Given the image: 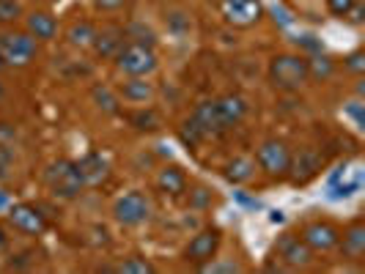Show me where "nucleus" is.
<instances>
[{
	"instance_id": "obj_33",
	"label": "nucleus",
	"mask_w": 365,
	"mask_h": 274,
	"mask_svg": "<svg viewBox=\"0 0 365 274\" xmlns=\"http://www.w3.org/2000/svg\"><path fill=\"white\" fill-rule=\"evenodd\" d=\"M237 201H239V203H245V206H250V209H258V206H261L258 201H250V198H245L242 192H237Z\"/></svg>"
},
{
	"instance_id": "obj_15",
	"label": "nucleus",
	"mask_w": 365,
	"mask_h": 274,
	"mask_svg": "<svg viewBox=\"0 0 365 274\" xmlns=\"http://www.w3.org/2000/svg\"><path fill=\"white\" fill-rule=\"evenodd\" d=\"M124 41H127V31L124 28H118V25H105V28H96V36L91 41V50L99 58H105V60H113L115 53L124 47Z\"/></svg>"
},
{
	"instance_id": "obj_13",
	"label": "nucleus",
	"mask_w": 365,
	"mask_h": 274,
	"mask_svg": "<svg viewBox=\"0 0 365 274\" xmlns=\"http://www.w3.org/2000/svg\"><path fill=\"white\" fill-rule=\"evenodd\" d=\"M190 121L195 124V129L201 132L203 137H217V135H225V132H228V124L220 118L215 99H212V102H201V105L195 107Z\"/></svg>"
},
{
	"instance_id": "obj_4",
	"label": "nucleus",
	"mask_w": 365,
	"mask_h": 274,
	"mask_svg": "<svg viewBox=\"0 0 365 274\" xmlns=\"http://www.w3.org/2000/svg\"><path fill=\"white\" fill-rule=\"evenodd\" d=\"M44 184L58 201H74L86 189L83 176L77 170V162H72V159H55L44 170Z\"/></svg>"
},
{
	"instance_id": "obj_18",
	"label": "nucleus",
	"mask_w": 365,
	"mask_h": 274,
	"mask_svg": "<svg viewBox=\"0 0 365 274\" xmlns=\"http://www.w3.org/2000/svg\"><path fill=\"white\" fill-rule=\"evenodd\" d=\"M215 105H217L220 118L228 124V129H234L247 115V99L239 96V93H225V96L215 99Z\"/></svg>"
},
{
	"instance_id": "obj_36",
	"label": "nucleus",
	"mask_w": 365,
	"mask_h": 274,
	"mask_svg": "<svg viewBox=\"0 0 365 274\" xmlns=\"http://www.w3.org/2000/svg\"><path fill=\"white\" fill-rule=\"evenodd\" d=\"M3 93H6V91H3V83H0V99H3Z\"/></svg>"
},
{
	"instance_id": "obj_28",
	"label": "nucleus",
	"mask_w": 365,
	"mask_h": 274,
	"mask_svg": "<svg viewBox=\"0 0 365 274\" xmlns=\"http://www.w3.org/2000/svg\"><path fill=\"white\" fill-rule=\"evenodd\" d=\"M354 3H357V0H327V9H329V14H335V17H346L349 9H351Z\"/></svg>"
},
{
	"instance_id": "obj_7",
	"label": "nucleus",
	"mask_w": 365,
	"mask_h": 274,
	"mask_svg": "<svg viewBox=\"0 0 365 274\" xmlns=\"http://www.w3.org/2000/svg\"><path fill=\"white\" fill-rule=\"evenodd\" d=\"M6 219L22 236H41L47 231V225H50L47 214L38 206H34V203H14V206H9Z\"/></svg>"
},
{
	"instance_id": "obj_27",
	"label": "nucleus",
	"mask_w": 365,
	"mask_h": 274,
	"mask_svg": "<svg viewBox=\"0 0 365 274\" xmlns=\"http://www.w3.org/2000/svg\"><path fill=\"white\" fill-rule=\"evenodd\" d=\"M344 66H346L351 74H363L365 72V53L363 50H354L344 58Z\"/></svg>"
},
{
	"instance_id": "obj_19",
	"label": "nucleus",
	"mask_w": 365,
	"mask_h": 274,
	"mask_svg": "<svg viewBox=\"0 0 365 274\" xmlns=\"http://www.w3.org/2000/svg\"><path fill=\"white\" fill-rule=\"evenodd\" d=\"M118 96L129 105H146V102L154 99V85L148 83L146 77H127L118 85Z\"/></svg>"
},
{
	"instance_id": "obj_31",
	"label": "nucleus",
	"mask_w": 365,
	"mask_h": 274,
	"mask_svg": "<svg viewBox=\"0 0 365 274\" xmlns=\"http://www.w3.org/2000/svg\"><path fill=\"white\" fill-rule=\"evenodd\" d=\"M132 124H138V129H157V118H154V112L148 110V112H138V115L132 118Z\"/></svg>"
},
{
	"instance_id": "obj_20",
	"label": "nucleus",
	"mask_w": 365,
	"mask_h": 274,
	"mask_svg": "<svg viewBox=\"0 0 365 274\" xmlns=\"http://www.w3.org/2000/svg\"><path fill=\"white\" fill-rule=\"evenodd\" d=\"M157 189H160L163 195H170V198L184 195V192H187V176H184L182 167H176V164L160 167V173H157Z\"/></svg>"
},
{
	"instance_id": "obj_23",
	"label": "nucleus",
	"mask_w": 365,
	"mask_h": 274,
	"mask_svg": "<svg viewBox=\"0 0 365 274\" xmlns=\"http://www.w3.org/2000/svg\"><path fill=\"white\" fill-rule=\"evenodd\" d=\"M93 102L99 105V107L105 110L108 115H118V96L110 91V88H105V85H96L93 88Z\"/></svg>"
},
{
	"instance_id": "obj_34",
	"label": "nucleus",
	"mask_w": 365,
	"mask_h": 274,
	"mask_svg": "<svg viewBox=\"0 0 365 274\" xmlns=\"http://www.w3.org/2000/svg\"><path fill=\"white\" fill-rule=\"evenodd\" d=\"M6 247H9V236H6V231L0 228V258H3V253H6Z\"/></svg>"
},
{
	"instance_id": "obj_10",
	"label": "nucleus",
	"mask_w": 365,
	"mask_h": 274,
	"mask_svg": "<svg viewBox=\"0 0 365 274\" xmlns=\"http://www.w3.org/2000/svg\"><path fill=\"white\" fill-rule=\"evenodd\" d=\"M220 11L225 22L234 28H253L264 17V3L261 0H222Z\"/></svg>"
},
{
	"instance_id": "obj_21",
	"label": "nucleus",
	"mask_w": 365,
	"mask_h": 274,
	"mask_svg": "<svg viewBox=\"0 0 365 274\" xmlns=\"http://www.w3.org/2000/svg\"><path fill=\"white\" fill-rule=\"evenodd\" d=\"M253 176H256V159H250V157H234L225 164V179L237 186L253 181Z\"/></svg>"
},
{
	"instance_id": "obj_35",
	"label": "nucleus",
	"mask_w": 365,
	"mask_h": 274,
	"mask_svg": "<svg viewBox=\"0 0 365 274\" xmlns=\"http://www.w3.org/2000/svg\"><path fill=\"white\" fill-rule=\"evenodd\" d=\"M269 219H272V222H283V211H272V217Z\"/></svg>"
},
{
	"instance_id": "obj_37",
	"label": "nucleus",
	"mask_w": 365,
	"mask_h": 274,
	"mask_svg": "<svg viewBox=\"0 0 365 274\" xmlns=\"http://www.w3.org/2000/svg\"><path fill=\"white\" fill-rule=\"evenodd\" d=\"M3 66H6V63H3V55H0V69H3Z\"/></svg>"
},
{
	"instance_id": "obj_12",
	"label": "nucleus",
	"mask_w": 365,
	"mask_h": 274,
	"mask_svg": "<svg viewBox=\"0 0 365 274\" xmlns=\"http://www.w3.org/2000/svg\"><path fill=\"white\" fill-rule=\"evenodd\" d=\"M322 154L319 151H313V148H302L297 157L292 154V164H289V176H292L294 184H308L311 179L319 176V170H322Z\"/></svg>"
},
{
	"instance_id": "obj_30",
	"label": "nucleus",
	"mask_w": 365,
	"mask_h": 274,
	"mask_svg": "<svg viewBox=\"0 0 365 274\" xmlns=\"http://www.w3.org/2000/svg\"><path fill=\"white\" fill-rule=\"evenodd\" d=\"M93 9L96 11H105V14H110V11H118V9H124L127 6V0H91Z\"/></svg>"
},
{
	"instance_id": "obj_38",
	"label": "nucleus",
	"mask_w": 365,
	"mask_h": 274,
	"mask_svg": "<svg viewBox=\"0 0 365 274\" xmlns=\"http://www.w3.org/2000/svg\"><path fill=\"white\" fill-rule=\"evenodd\" d=\"M50 3H58V0H50Z\"/></svg>"
},
{
	"instance_id": "obj_14",
	"label": "nucleus",
	"mask_w": 365,
	"mask_h": 274,
	"mask_svg": "<svg viewBox=\"0 0 365 274\" xmlns=\"http://www.w3.org/2000/svg\"><path fill=\"white\" fill-rule=\"evenodd\" d=\"M77 170H80L86 186H99V184L108 181L110 162L102 151H88L83 159H77Z\"/></svg>"
},
{
	"instance_id": "obj_26",
	"label": "nucleus",
	"mask_w": 365,
	"mask_h": 274,
	"mask_svg": "<svg viewBox=\"0 0 365 274\" xmlns=\"http://www.w3.org/2000/svg\"><path fill=\"white\" fill-rule=\"evenodd\" d=\"M308 72H311V77L324 80L332 74V60L329 58H313V60H308Z\"/></svg>"
},
{
	"instance_id": "obj_17",
	"label": "nucleus",
	"mask_w": 365,
	"mask_h": 274,
	"mask_svg": "<svg viewBox=\"0 0 365 274\" xmlns=\"http://www.w3.org/2000/svg\"><path fill=\"white\" fill-rule=\"evenodd\" d=\"M25 31L36 38V41H53L58 36V19L50 11L38 9V11L25 14Z\"/></svg>"
},
{
	"instance_id": "obj_1",
	"label": "nucleus",
	"mask_w": 365,
	"mask_h": 274,
	"mask_svg": "<svg viewBox=\"0 0 365 274\" xmlns=\"http://www.w3.org/2000/svg\"><path fill=\"white\" fill-rule=\"evenodd\" d=\"M269 80L277 91H299L308 80H311V72H308V58L297 53H280L269 60Z\"/></svg>"
},
{
	"instance_id": "obj_29",
	"label": "nucleus",
	"mask_w": 365,
	"mask_h": 274,
	"mask_svg": "<svg viewBox=\"0 0 365 274\" xmlns=\"http://www.w3.org/2000/svg\"><path fill=\"white\" fill-rule=\"evenodd\" d=\"M201 272H242V266L234 263V260H228V263H215V260H209V263H203Z\"/></svg>"
},
{
	"instance_id": "obj_6",
	"label": "nucleus",
	"mask_w": 365,
	"mask_h": 274,
	"mask_svg": "<svg viewBox=\"0 0 365 274\" xmlns=\"http://www.w3.org/2000/svg\"><path fill=\"white\" fill-rule=\"evenodd\" d=\"M258 167L269 176V179H286L289 176V164H292V151L283 140H264L256 151Z\"/></svg>"
},
{
	"instance_id": "obj_5",
	"label": "nucleus",
	"mask_w": 365,
	"mask_h": 274,
	"mask_svg": "<svg viewBox=\"0 0 365 274\" xmlns=\"http://www.w3.org/2000/svg\"><path fill=\"white\" fill-rule=\"evenodd\" d=\"M113 217L124 228H138V225H143L151 217V203H148L143 192L129 189V192H124L118 201L113 203Z\"/></svg>"
},
{
	"instance_id": "obj_32",
	"label": "nucleus",
	"mask_w": 365,
	"mask_h": 274,
	"mask_svg": "<svg viewBox=\"0 0 365 274\" xmlns=\"http://www.w3.org/2000/svg\"><path fill=\"white\" fill-rule=\"evenodd\" d=\"M346 112L351 115V118H354V127L363 129V105H360V102H349Z\"/></svg>"
},
{
	"instance_id": "obj_16",
	"label": "nucleus",
	"mask_w": 365,
	"mask_h": 274,
	"mask_svg": "<svg viewBox=\"0 0 365 274\" xmlns=\"http://www.w3.org/2000/svg\"><path fill=\"white\" fill-rule=\"evenodd\" d=\"M338 247H341V255L346 260H363L365 255V222L363 219H354L346 231L338 238Z\"/></svg>"
},
{
	"instance_id": "obj_25",
	"label": "nucleus",
	"mask_w": 365,
	"mask_h": 274,
	"mask_svg": "<svg viewBox=\"0 0 365 274\" xmlns=\"http://www.w3.org/2000/svg\"><path fill=\"white\" fill-rule=\"evenodd\" d=\"M115 272H121V274H151L154 272V266H151V260H146V258L132 255V258H127V260H121V263L115 266Z\"/></svg>"
},
{
	"instance_id": "obj_3",
	"label": "nucleus",
	"mask_w": 365,
	"mask_h": 274,
	"mask_svg": "<svg viewBox=\"0 0 365 274\" xmlns=\"http://www.w3.org/2000/svg\"><path fill=\"white\" fill-rule=\"evenodd\" d=\"M0 55H3V63L6 66H14V69H25L36 60L38 55V41L25 28H3L0 31Z\"/></svg>"
},
{
	"instance_id": "obj_2",
	"label": "nucleus",
	"mask_w": 365,
	"mask_h": 274,
	"mask_svg": "<svg viewBox=\"0 0 365 274\" xmlns=\"http://www.w3.org/2000/svg\"><path fill=\"white\" fill-rule=\"evenodd\" d=\"M113 66L121 77H148L157 72L160 58L154 53V47L140 44V41H124V47L115 53Z\"/></svg>"
},
{
	"instance_id": "obj_11",
	"label": "nucleus",
	"mask_w": 365,
	"mask_h": 274,
	"mask_svg": "<svg viewBox=\"0 0 365 274\" xmlns=\"http://www.w3.org/2000/svg\"><path fill=\"white\" fill-rule=\"evenodd\" d=\"M302 241L311 247L313 253H329L338 247V238H341V228L332 225L327 219H313L302 228Z\"/></svg>"
},
{
	"instance_id": "obj_8",
	"label": "nucleus",
	"mask_w": 365,
	"mask_h": 274,
	"mask_svg": "<svg viewBox=\"0 0 365 274\" xmlns=\"http://www.w3.org/2000/svg\"><path fill=\"white\" fill-rule=\"evenodd\" d=\"M220 244H222L220 228H203L201 233H195V236L190 238V244L184 247V260L201 269L203 263H209V260L217 258Z\"/></svg>"
},
{
	"instance_id": "obj_22",
	"label": "nucleus",
	"mask_w": 365,
	"mask_h": 274,
	"mask_svg": "<svg viewBox=\"0 0 365 274\" xmlns=\"http://www.w3.org/2000/svg\"><path fill=\"white\" fill-rule=\"evenodd\" d=\"M93 36H96V25L93 22H74L72 28L66 31V38H69V44L72 47H91Z\"/></svg>"
},
{
	"instance_id": "obj_9",
	"label": "nucleus",
	"mask_w": 365,
	"mask_h": 274,
	"mask_svg": "<svg viewBox=\"0 0 365 274\" xmlns=\"http://www.w3.org/2000/svg\"><path fill=\"white\" fill-rule=\"evenodd\" d=\"M274 253H277V260L286 269H308L313 263V255H316L302 241V236H297V233H283L274 244Z\"/></svg>"
},
{
	"instance_id": "obj_24",
	"label": "nucleus",
	"mask_w": 365,
	"mask_h": 274,
	"mask_svg": "<svg viewBox=\"0 0 365 274\" xmlns=\"http://www.w3.org/2000/svg\"><path fill=\"white\" fill-rule=\"evenodd\" d=\"M19 19H22V3L19 0H0V25L11 28Z\"/></svg>"
}]
</instances>
